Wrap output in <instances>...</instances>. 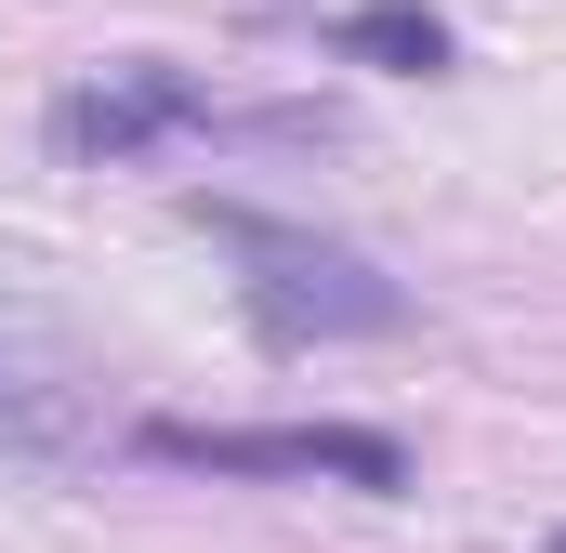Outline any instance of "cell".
Listing matches in <instances>:
<instances>
[{
  "mask_svg": "<svg viewBox=\"0 0 566 553\" xmlns=\"http://www.w3.org/2000/svg\"><path fill=\"white\" fill-rule=\"evenodd\" d=\"M185 133H251V145H316L329 119H303V106H224V93H198L185 66H106V80H80L66 106H53V158H145V145H185Z\"/></svg>",
  "mask_w": 566,
  "mask_h": 553,
  "instance_id": "obj_2",
  "label": "cell"
},
{
  "mask_svg": "<svg viewBox=\"0 0 566 553\" xmlns=\"http://www.w3.org/2000/svg\"><path fill=\"white\" fill-rule=\"evenodd\" d=\"M198 225L238 251V290H251V316H264V343H382V330H409V290L369 264V251H343V238H316V225H277V211H211L198 198Z\"/></svg>",
  "mask_w": 566,
  "mask_h": 553,
  "instance_id": "obj_1",
  "label": "cell"
},
{
  "mask_svg": "<svg viewBox=\"0 0 566 553\" xmlns=\"http://www.w3.org/2000/svg\"><path fill=\"white\" fill-rule=\"evenodd\" d=\"M145 461H185V474H290V488H409V448L382 421H145Z\"/></svg>",
  "mask_w": 566,
  "mask_h": 553,
  "instance_id": "obj_3",
  "label": "cell"
},
{
  "mask_svg": "<svg viewBox=\"0 0 566 553\" xmlns=\"http://www.w3.org/2000/svg\"><path fill=\"white\" fill-rule=\"evenodd\" d=\"M80 435H93L80 369H66V356H40V343H0V448H13V461H66Z\"/></svg>",
  "mask_w": 566,
  "mask_h": 553,
  "instance_id": "obj_4",
  "label": "cell"
},
{
  "mask_svg": "<svg viewBox=\"0 0 566 553\" xmlns=\"http://www.w3.org/2000/svg\"><path fill=\"white\" fill-rule=\"evenodd\" d=\"M329 53L343 66H382V80H434L448 66V27H434L422 0H356V13H329Z\"/></svg>",
  "mask_w": 566,
  "mask_h": 553,
  "instance_id": "obj_5",
  "label": "cell"
}]
</instances>
